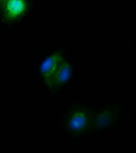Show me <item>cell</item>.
<instances>
[{
  "instance_id": "3",
  "label": "cell",
  "mask_w": 136,
  "mask_h": 153,
  "mask_svg": "<svg viewBox=\"0 0 136 153\" xmlns=\"http://www.w3.org/2000/svg\"><path fill=\"white\" fill-rule=\"evenodd\" d=\"M71 73V69L70 65L67 62L62 61L52 78L48 82H51L58 85H62L69 79Z\"/></svg>"
},
{
  "instance_id": "4",
  "label": "cell",
  "mask_w": 136,
  "mask_h": 153,
  "mask_svg": "<svg viewBox=\"0 0 136 153\" xmlns=\"http://www.w3.org/2000/svg\"><path fill=\"white\" fill-rule=\"evenodd\" d=\"M86 121H87L86 116L82 113H78L71 118L70 125L72 129L79 130L85 126Z\"/></svg>"
},
{
  "instance_id": "2",
  "label": "cell",
  "mask_w": 136,
  "mask_h": 153,
  "mask_svg": "<svg viewBox=\"0 0 136 153\" xmlns=\"http://www.w3.org/2000/svg\"><path fill=\"white\" fill-rule=\"evenodd\" d=\"M25 0H5L4 12L5 16L10 19H15L22 15L26 10Z\"/></svg>"
},
{
  "instance_id": "1",
  "label": "cell",
  "mask_w": 136,
  "mask_h": 153,
  "mask_svg": "<svg viewBox=\"0 0 136 153\" xmlns=\"http://www.w3.org/2000/svg\"><path fill=\"white\" fill-rule=\"evenodd\" d=\"M62 61L63 59L59 54H53L42 62L40 71L44 76L46 81L48 82L52 78Z\"/></svg>"
}]
</instances>
